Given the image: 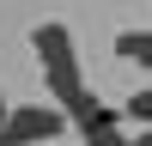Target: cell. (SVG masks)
<instances>
[{
    "mask_svg": "<svg viewBox=\"0 0 152 146\" xmlns=\"http://www.w3.org/2000/svg\"><path fill=\"white\" fill-rule=\"evenodd\" d=\"M6 116H12V104H6V97H0V134H6Z\"/></svg>",
    "mask_w": 152,
    "mask_h": 146,
    "instance_id": "52a82bcc",
    "label": "cell"
},
{
    "mask_svg": "<svg viewBox=\"0 0 152 146\" xmlns=\"http://www.w3.org/2000/svg\"><path fill=\"white\" fill-rule=\"evenodd\" d=\"M122 146H152V122H146L140 134H134V140H122Z\"/></svg>",
    "mask_w": 152,
    "mask_h": 146,
    "instance_id": "8992f818",
    "label": "cell"
},
{
    "mask_svg": "<svg viewBox=\"0 0 152 146\" xmlns=\"http://www.w3.org/2000/svg\"><path fill=\"white\" fill-rule=\"evenodd\" d=\"M116 55L134 61V67H152V31L134 24V31H116Z\"/></svg>",
    "mask_w": 152,
    "mask_h": 146,
    "instance_id": "277c9868",
    "label": "cell"
},
{
    "mask_svg": "<svg viewBox=\"0 0 152 146\" xmlns=\"http://www.w3.org/2000/svg\"><path fill=\"white\" fill-rule=\"evenodd\" d=\"M128 122H152V91H134L128 97Z\"/></svg>",
    "mask_w": 152,
    "mask_h": 146,
    "instance_id": "5b68a950",
    "label": "cell"
},
{
    "mask_svg": "<svg viewBox=\"0 0 152 146\" xmlns=\"http://www.w3.org/2000/svg\"><path fill=\"white\" fill-rule=\"evenodd\" d=\"M31 49H37V61H43L49 97H55V104L73 116V128H85V122H91L104 104L91 97V85H85V73H79V49H73V31H67V24H37V31H31Z\"/></svg>",
    "mask_w": 152,
    "mask_h": 146,
    "instance_id": "6da1fadb",
    "label": "cell"
},
{
    "mask_svg": "<svg viewBox=\"0 0 152 146\" xmlns=\"http://www.w3.org/2000/svg\"><path fill=\"white\" fill-rule=\"evenodd\" d=\"M85 146H122V140H128V134H122V116H116V110H97V116L91 122H85Z\"/></svg>",
    "mask_w": 152,
    "mask_h": 146,
    "instance_id": "3957f363",
    "label": "cell"
},
{
    "mask_svg": "<svg viewBox=\"0 0 152 146\" xmlns=\"http://www.w3.org/2000/svg\"><path fill=\"white\" fill-rule=\"evenodd\" d=\"M67 128H73V116H67L61 104H12V116H6V140H12V146L61 140Z\"/></svg>",
    "mask_w": 152,
    "mask_h": 146,
    "instance_id": "7a4b0ae2",
    "label": "cell"
}]
</instances>
